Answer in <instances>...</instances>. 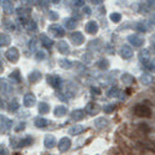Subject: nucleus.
<instances>
[{
    "label": "nucleus",
    "mask_w": 155,
    "mask_h": 155,
    "mask_svg": "<svg viewBox=\"0 0 155 155\" xmlns=\"http://www.w3.org/2000/svg\"><path fill=\"white\" fill-rule=\"evenodd\" d=\"M10 42H11V38H10L9 35H6V34H2V35H0V46H2V47L10 45Z\"/></svg>",
    "instance_id": "obj_30"
},
{
    "label": "nucleus",
    "mask_w": 155,
    "mask_h": 155,
    "mask_svg": "<svg viewBox=\"0 0 155 155\" xmlns=\"http://www.w3.org/2000/svg\"><path fill=\"white\" fill-rule=\"evenodd\" d=\"M110 20L117 24V22H119L122 20V15L119 14V12H113V14H110Z\"/></svg>",
    "instance_id": "obj_38"
},
{
    "label": "nucleus",
    "mask_w": 155,
    "mask_h": 155,
    "mask_svg": "<svg viewBox=\"0 0 155 155\" xmlns=\"http://www.w3.org/2000/svg\"><path fill=\"white\" fill-rule=\"evenodd\" d=\"M98 67H99L101 70H103V71L108 70V68H109V61H108L107 58H101V60L98 61Z\"/></svg>",
    "instance_id": "obj_33"
},
{
    "label": "nucleus",
    "mask_w": 155,
    "mask_h": 155,
    "mask_svg": "<svg viewBox=\"0 0 155 155\" xmlns=\"http://www.w3.org/2000/svg\"><path fill=\"white\" fill-rule=\"evenodd\" d=\"M9 78L14 82V83H20L21 82V74H20V71L19 70H15L14 72H11Z\"/></svg>",
    "instance_id": "obj_25"
},
{
    "label": "nucleus",
    "mask_w": 155,
    "mask_h": 155,
    "mask_svg": "<svg viewBox=\"0 0 155 155\" xmlns=\"http://www.w3.org/2000/svg\"><path fill=\"white\" fill-rule=\"evenodd\" d=\"M84 110H86V113H88L89 115H96V114H98V112H99V107L96 104V103L91 102V103H88V104L86 106Z\"/></svg>",
    "instance_id": "obj_12"
},
{
    "label": "nucleus",
    "mask_w": 155,
    "mask_h": 155,
    "mask_svg": "<svg viewBox=\"0 0 155 155\" xmlns=\"http://www.w3.org/2000/svg\"><path fill=\"white\" fill-rule=\"evenodd\" d=\"M48 18L51 19V20H57L58 19V14L56 11H50L48 12Z\"/></svg>",
    "instance_id": "obj_43"
},
{
    "label": "nucleus",
    "mask_w": 155,
    "mask_h": 155,
    "mask_svg": "<svg viewBox=\"0 0 155 155\" xmlns=\"http://www.w3.org/2000/svg\"><path fill=\"white\" fill-rule=\"evenodd\" d=\"M83 11H84V14H86V15H89V14H91V9H89L88 6H84Z\"/></svg>",
    "instance_id": "obj_48"
},
{
    "label": "nucleus",
    "mask_w": 155,
    "mask_h": 155,
    "mask_svg": "<svg viewBox=\"0 0 155 155\" xmlns=\"http://www.w3.org/2000/svg\"><path fill=\"white\" fill-rule=\"evenodd\" d=\"M139 60H140V62L143 63L148 70H150V71L154 70V62H153V60L150 58V52H149L148 50H143V51H141V52L139 54Z\"/></svg>",
    "instance_id": "obj_1"
},
{
    "label": "nucleus",
    "mask_w": 155,
    "mask_h": 155,
    "mask_svg": "<svg viewBox=\"0 0 155 155\" xmlns=\"http://www.w3.org/2000/svg\"><path fill=\"white\" fill-rule=\"evenodd\" d=\"M107 94H108V97H110V98H118V97H120L122 92H120V89H119V88L113 87V88L109 89Z\"/></svg>",
    "instance_id": "obj_29"
},
{
    "label": "nucleus",
    "mask_w": 155,
    "mask_h": 155,
    "mask_svg": "<svg viewBox=\"0 0 155 155\" xmlns=\"http://www.w3.org/2000/svg\"><path fill=\"white\" fill-rule=\"evenodd\" d=\"M2 104H3V102H2V99H0V107H2Z\"/></svg>",
    "instance_id": "obj_53"
},
{
    "label": "nucleus",
    "mask_w": 155,
    "mask_h": 155,
    "mask_svg": "<svg viewBox=\"0 0 155 155\" xmlns=\"http://www.w3.org/2000/svg\"><path fill=\"white\" fill-rule=\"evenodd\" d=\"M12 122L5 115H0V133H6L9 129H11Z\"/></svg>",
    "instance_id": "obj_4"
},
{
    "label": "nucleus",
    "mask_w": 155,
    "mask_h": 155,
    "mask_svg": "<svg viewBox=\"0 0 155 155\" xmlns=\"http://www.w3.org/2000/svg\"><path fill=\"white\" fill-rule=\"evenodd\" d=\"M3 9H4V12L8 15L12 14L14 12V5H12L11 0H4L3 2Z\"/></svg>",
    "instance_id": "obj_17"
},
{
    "label": "nucleus",
    "mask_w": 155,
    "mask_h": 155,
    "mask_svg": "<svg viewBox=\"0 0 155 155\" xmlns=\"http://www.w3.org/2000/svg\"><path fill=\"white\" fill-rule=\"evenodd\" d=\"M57 50L60 51L61 54H63V55L70 54V47H68V44L66 41H60L57 44Z\"/></svg>",
    "instance_id": "obj_18"
},
{
    "label": "nucleus",
    "mask_w": 155,
    "mask_h": 155,
    "mask_svg": "<svg viewBox=\"0 0 155 155\" xmlns=\"http://www.w3.org/2000/svg\"><path fill=\"white\" fill-rule=\"evenodd\" d=\"M24 128H25V123L22 122V123H20V124H19V125L15 128V130H16V132H21Z\"/></svg>",
    "instance_id": "obj_45"
},
{
    "label": "nucleus",
    "mask_w": 155,
    "mask_h": 155,
    "mask_svg": "<svg viewBox=\"0 0 155 155\" xmlns=\"http://www.w3.org/2000/svg\"><path fill=\"white\" fill-rule=\"evenodd\" d=\"M50 31L52 32L54 36H56V37H63L64 36V30H63L62 26H60V25H51Z\"/></svg>",
    "instance_id": "obj_11"
},
{
    "label": "nucleus",
    "mask_w": 155,
    "mask_h": 155,
    "mask_svg": "<svg viewBox=\"0 0 155 155\" xmlns=\"http://www.w3.org/2000/svg\"><path fill=\"white\" fill-rule=\"evenodd\" d=\"M8 109H9V112H16L18 109H19V102L16 101V99H14V101H11L10 103H9V106H8Z\"/></svg>",
    "instance_id": "obj_36"
},
{
    "label": "nucleus",
    "mask_w": 155,
    "mask_h": 155,
    "mask_svg": "<svg viewBox=\"0 0 155 155\" xmlns=\"http://www.w3.org/2000/svg\"><path fill=\"white\" fill-rule=\"evenodd\" d=\"M128 40L134 47H140L141 45L144 44V38L141 36H139V35H130L128 37Z\"/></svg>",
    "instance_id": "obj_7"
},
{
    "label": "nucleus",
    "mask_w": 155,
    "mask_h": 155,
    "mask_svg": "<svg viewBox=\"0 0 155 155\" xmlns=\"http://www.w3.org/2000/svg\"><path fill=\"white\" fill-rule=\"evenodd\" d=\"M94 125H96L97 129H103V128H106L108 125V120L106 118H102V117L101 118H97L94 120Z\"/></svg>",
    "instance_id": "obj_27"
},
{
    "label": "nucleus",
    "mask_w": 155,
    "mask_h": 155,
    "mask_svg": "<svg viewBox=\"0 0 155 155\" xmlns=\"http://www.w3.org/2000/svg\"><path fill=\"white\" fill-rule=\"evenodd\" d=\"M70 38H71L72 44L76 45V46H80V45H82V44L84 42V36H83V34H81V32H78V31L72 32V34L70 35Z\"/></svg>",
    "instance_id": "obj_6"
},
{
    "label": "nucleus",
    "mask_w": 155,
    "mask_h": 155,
    "mask_svg": "<svg viewBox=\"0 0 155 155\" xmlns=\"http://www.w3.org/2000/svg\"><path fill=\"white\" fill-rule=\"evenodd\" d=\"M140 81H141V83H143V84L148 86V84H150L153 82V77L150 74H148V73H143V74H141V77H140Z\"/></svg>",
    "instance_id": "obj_31"
},
{
    "label": "nucleus",
    "mask_w": 155,
    "mask_h": 155,
    "mask_svg": "<svg viewBox=\"0 0 155 155\" xmlns=\"http://www.w3.org/2000/svg\"><path fill=\"white\" fill-rule=\"evenodd\" d=\"M133 110H134V114L138 115V117H140V118H148L151 115L150 109L144 104H137Z\"/></svg>",
    "instance_id": "obj_2"
},
{
    "label": "nucleus",
    "mask_w": 155,
    "mask_h": 155,
    "mask_svg": "<svg viewBox=\"0 0 155 155\" xmlns=\"http://www.w3.org/2000/svg\"><path fill=\"white\" fill-rule=\"evenodd\" d=\"M63 25H64V29H67V30H73L77 26L74 19H64Z\"/></svg>",
    "instance_id": "obj_28"
},
{
    "label": "nucleus",
    "mask_w": 155,
    "mask_h": 155,
    "mask_svg": "<svg viewBox=\"0 0 155 155\" xmlns=\"http://www.w3.org/2000/svg\"><path fill=\"white\" fill-rule=\"evenodd\" d=\"M58 64H60V66H61L63 70H68V68H71V67H72V62H71V61H68V60H66V58L60 60Z\"/></svg>",
    "instance_id": "obj_35"
},
{
    "label": "nucleus",
    "mask_w": 155,
    "mask_h": 155,
    "mask_svg": "<svg viewBox=\"0 0 155 155\" xmlns=\"http://www.w3.org/2000/svg\"><path fill=\"white\" fill-rule=\"evenodd\" d=\"M25 28L29 32H36L37 31V24L34 20H28L25 22Z\"/></svg>",
    "instance_id": "obj_23"
},
{
    "label": "nucleus",
    "mask_w": 155,
    "mask_h": 155,
    "mask_svg": "<svg viewBox=\"0 0 155 155\" xmlns=\"http://www.w3.org/2000/svg\"><path fill=\"white\" fill-rule=\"evenodd\" d=\"M73 6L74 8H83L84 6V0H73Z\"/></svg>",
    "instance_id": "obj_40"
},
{
    "label": "nucleus",
    "mask_w": 155,
    "mask_h": 155,
    "mask_svg": "<svg viewBox=\"0 0 155 155\" xmlns=\"http://www.w3.org/2000/svg\"><path fill=\"white\" fill-rule=\"evenodd\" d=\"M5 57L10 61V62H18L19 58H20V54H19V50L16 47H10L6 54H5Z\"/></svg>",
    "instance_id": "obj_3"
},
{
    "label": "nucleus",
    "mask_w": 155,
    "mask_h": 155,
    "mask_svg": "<svg viewBox=\"0 0 155 155\" xmlns=\"http://www.w3.org/2000/svg\"><path fill=\"white\" fill-rule=\"evenodd\" d=\"M38 112L41 114H47L50 112V106L45 102H41L40 104H38Z\"/></svg>",
    "instance_id": "obj_34"
},
{
    "label": "nucleus",
    "mask_w": 155,
    "mask_h": 155,
    "mask_svg": "<svg viewBox=\"0 0 155 155\" xmlns=\"http://www.w3.org/2000/svg\"><path fill=\"white\" fill-rule=\"evenodd\" d=\"M86 31H87L88 34H91V35L97 34V31H98V24H97L96 21H89V22H87V25H86Z\"/></svg>",
    "instance_id": "obj_13"
},
{
    "label": "nucleus",
    "mask_w": 155,
    "mask_h": 155,
    "mask_svg": "<svg viewBox=\"0 0 155 155\" xmlns=\"http://www.w3.org/2000/svg\"><path fill=\"white\" fill-rule=\"evenodd\" d=\"M40 40H41V44H42V46L45 48H51V47H52V45H54V41L51 40L47 35H45V34L40 35Z\"/></svg>",
    "instance_id": "obj_16"
},
{
    "label": "nucleus",
    "mask_w": 155,
    "mask_h": 155,
    "mask_svg": "<svg viewBox=\"0 0 155 155\" xmlns=\"http://www.w3.org/2000/svg\"><path fill=\"white\" fill-rule=\"evenodd\" d=\"M120 56L124 58V60H129L133 57V48L128 45H123L122 48H120Z\"/></svg>",
    "instance_id": "obj_8"
},
{
    "label": "nucleus",
    "mask_w": 155,
    "mask_h": 155,
    "mask_svg": "<svg viewBox=\"0 0 155 155\" xmlns=\"http://www.w3.org/2000/svg\"><path fill=\"white\" fill-rule=\"evenodd\" d=\"M114 109H115V106L114 104H109V106H106L104 107V112L106 113H113Z\"/></svg>",
    "instance_id": "obj_42"
},
{
    "label": "nucleus",
    "mask_w": 155,
    "mask_h": 155,
    "mask_svg": "<svg viewBox=\"0 0 155 155\" xmlns=\"http://www.w3.org/2000/svg\"><path fill=\"white\" fill-rule=\"evenodd\" d=\"M107 48H108V52H109V54H114V50H112L110 46H107Z\"/></svg>",
    "instance_id": "obj_50"
},
{
    "label": "nucleus",
    "mask_w": 155,
    "mask_h": 155,
    "mask_svg": "<svg viewBox=\"0 0 155 155\" xmlns=\"http://www.w3.org/2000/svg\"><path fill=\"white\" fill-rule=\"evenodd\" d=\"M139 127L141 128V130H144L145 133H148V132H149V127H148L147 124H140Z\"/></svg>",
    "instance_id": "obj_46"
},
{
    "label": "nucleus",
    "mask_w": 155,
    "mask_h": 155,
    "mask_svg": "<svg viewBox=\"0 0 155 155\" xmlns=\"http://www.w3.org/2000/svg\"><path fill=\"white\" fill-rule=\"evenodd\" d=\"M134 81H135L134 76H132L130 73H124V74H122V82H123L124 84L130 86V84L134 83Z\"/></svg>",
    "instance_id": "obj_20"
},
{
    "label": "nucleus",
    "mask_w": 155,
    "mask_h": 155,
    "mask_svg": "<svg viewBox=\"0 0 155 155\" xmlns=\"http://www.w3.org/2000/svg\"><path fill=\"white\" fill-rule=\"evenodd\" d=\"M41 72L40 71H34V72H31L30 74H29V81L31 82V83H36V82H38L41 80Z\"/></svg>",
    "instance_id": "obj_22"
},
{
    "label": "nucleus",
    "mask_w": 155,
    "mask_h": 155,
    "mask_svg": "<svg viewBox=\"0 0 155 155\" xmlns=\"http://www.w3.org/2000/svg\"><path fill=\"white\" fill-rule=\"evenodd\" d=\"M19 143H16V148H22V147H29L32 144L34 139L31 137H26V138H21V139H18Z\"/></svg>",
    "instance_id": "obj_15"
},
{
    "label": "nucleus",
    "mask_w": 155,
    "mask_h": 155,
    "mask_svg": "<svg viewBox=\"0 0 155 155\" xmlns=\"http://www.w3.org/2000/svg\"><path fill=\"white\" fill-rule=\"evenodd\" d=\"M92 93H96V94H101V91H99V88L98 87H92Z\"/></svg>",
    "instance_id": "obj_47"
},
{
    "label": "nucleus",
    "mask_w": 155,
    "mask_h": 155,
    "mask_svg": "<svg viewBox=\"0 0 155 155\" xmlns=\"http://www.w3.org/2000/svg\"><path fill=\"white\" fill-rule=\"evenodd\" d=\"M83 130H84L83 125L77 124V125H73V127H71L68 132H70V134H71V135H78V134H81Z\"/></svg>",
    "instance_id": "obj_24"
},
{
    "label": "nucleus",
    "mask_w": 155,
    "mask_h": 155,
    "mask_svg": "<svg viewBox=\"0 0 155 155\" xmlns=\"http://www.w3.org/2000/svg\"><path fill=\"white\" fill-rule=\"evenodd\" d=\"M0 155H8V150L4 145H0Z\"/></svg>",
    "instance_id": "obj_44"
},
{
    "label": "nucleus",
    "mask_w": 155,
    "mask_h": 155,
    "mask_svg": "<svg viewBox=\"0 0 155 155\" xmlns=\"http://www.w3.org/2000/svg\"><path fill=\"white\" fill-rule=\"evenodd\" d=\"M71 118L73 120H81L84 118V110L82 109H74L72 113H71Z\"/></svg>",
    "instance_id": "obj_21"
},
{
    "label": "nucleus",
    "mask_w": 155,
    "mask_h": 155,
    "mask_svg": "<svg viewBox=\"0 0 155 155\" xmlns=\"http://www.w3.org/2000/svg\"><path fill=\"white\" fill-rule=\"evenodd\" d=\"M0 88H2V91L4 92L5 96L11 94V86L8 83V81H5V80H0Z\"/></svg>",
    "instance_id": "obj_19"
},
{
    "label": "nucleus",
    "mask_w": 155,
    "mask_h": 155,
    "mask_svg": "<svg viewBox=\"0 0 155 155\" xmlns=\"http://www.w3.org/2000/svg\"><path fill=\"white\" fill-rule=\"evenodd\" d=\"M52 2H54L55 4H57V3H60V0H52Z\"/></svg>",
    "instance_id": "obj_51"
},
{
    "label": "nucleus",
    "mask_w": 155,
    "mask_h": 155,
    "mask_svg": "<svg viewBox=\"0 0 155 155\" xmlns=\"http://www.w3.org/2000/svg\"><path fill=\"white\" fill-rule=\"evenodd\" d=\"M137 30L140 31V32H145L147 31V28H145V25L143 22H139V24H137Z\"/></svg>",
    "instance_id": "obj_41"
},
{
    "label": "nucleus",
    "mask_w": 155,
    "mask_h": 155,
    "mask_svg": "<svg viewBox=\"0 0 155 155\" xmlns=\"http://www.w3.org/2000/svg\"><path fill=\"white\" fill-rule=\"evenodd\" d=\"M47 124H48V120L46 118H36L35 119V125L37 128H45V127H47Z\"/></svg>",
    "instance_id": "obj_32"
},
{
    "label": "nucleus",
    "mask_w": 155,
    "mask_h": 155,
    "mask_svg": "<svg viewBox=\"0 0 155 155\" xmlns=\"http://www.w3.org/2000/svg\"><path fill=\"white\" fill-rule=\"evenodd\" d=\"M47 81H48V83H50L51 87H54L56 89H60L62 87V83H63L61 77L60 76H56V74L55 76H48L47 77Z\"/></svg>",
    "instance_id": "obj_5"
},
{
    "label": "nucleus",
    "mask_w": 155,
    "mask_h": 155,
    "mask_svg": "<svg viewBox=\"0 0 155 155\" xmlns=\"http://www.w3.org/2000/svg\"><path fill=\"white\" fill-rule=\"evenodd\" d=\"M22 103H24V106H25V107L30 108V107H32L35 103H36V97H35L32 93H26V94L24 96Z\"/></svg>",
    "instance_id": "obj_9"
},
{
    "label": "nucleus",
    "mask_w": 155,
    "mask_h": 155,
    "mask_svg": "<svg viewBox=\"0 0 155 155\" xmlns=\"http://www.w3.org/2000/svg\"><path fill=\"white\" fill-rule=\"evenodd\" d=\"M44 144L47 149H51V148H54L56 145V138L54 135H46L45 139H44Z\"/></svg>",
    "instance_id": "obj_14"
},
{
    "label": "nucleus",
    "mask_w": 155,
    "mask_h": 155,
    "mask_svg": "<svg viewBox=\"0 0 155 155\" xmlns=\"http://www.w3.org/2000/svg\"><path fill=\"white\" fill-rule=\"evenodd\" d=\"M91 2H92L93 4H96V5H99V4L103 3V0H91Z\"/></svg>",
    "instance_id": "obj_49"
},
{
    "label": "nucleus",
    "mask_w": 155,
    "mask_h": 155,
    "mask_svg": "<svg viewBox=\"0 0 155 155\" xmlns=\"http://www.w3.org/2000/svg\"><path fill=\"white\" fill-rule=\"evenodd\" d=\"M47 57V55H46V52L44 50H40V51H36V54H35V60L36 61H42V60H45Z\"/></svg>",
    "instance_id": "obj_37"
},
{
    "label": "nucleus",
    "mask_w": 155,
    "mask_h": 155,
    "mask_svg": "<svg viewBox=\"0 0 155 155\" xmlns=\"http://www.w3.org/2000/svg\"><path fill=\"white\" fill-rule=\"evenodd\" d=\"M3 71V66H2V63H0V72Z\"/></svg>",
    "instance_id": "obj_52"
},
{
    "label": "nucleus",
    "mask_w": 155,
    "mask_h": 155,
    "mask_svg": "<svg viewBox=\"0 0 155 155\" xmlns=\"http://www.w3.org/2000/svg\"><path fill=\"white\" fill-rule=\"evenodd\" d=\"M66 113H67V108L64 106H57L54 109V114L56 117H63V115H66Z\"/></svg>",
    "instance_id": "obj_26"
},
{
    "label": "nucleus",
    "mask_w": 155,
    "mask_h": 155,
    "mask_svg": "<svg viewBox=\"0 0 155 155\" xmlns=\"http://www.w3.org/2000/svg\"><path fill=\"white\" fill-rule=\"evenodd\" d=\"M0 2H2V0H0Z\"/></svg>",
    "instance_id": "obj_54"
},
{
    "label": "nucleus",
    "mask_w": 155,
    "mask_h": 155,
    "mask_svg": "<svg viewBox=\"0 0 155 155\" xmlns=\"http://www.w3.org/2000/svg\"><path fill=\"white\" fill-rule=\"evenodd\" d=\"M29 48H30V51H32V52L37 50V42H36V40H31L29 42Z\"/></svg>",
    "instance_id": "obj_39"
},
{
    "label": "nucleus",
    "mask_w": 155,
    "mask_h": 155,
    "mask_svg": "<svg viewBox=\"0 0 155 155\" xmlns=\"http://www.w3.org/2000/svg\"><path fill=\"white\" fill-rule=\"evenodd\" d=\"M70 148H71V140L67 137L62 138L58 141V149H60V151H67Z\"/></svg>",
    "instance_id": "obj_10"
}]
</instances>
